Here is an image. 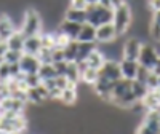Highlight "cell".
Listing matches in <instances>:
<instances>
[{
  "label": "cell",
  "instance_id": "cell-1",
  "mask_svg": "<svg viewBox=\"0 0 160 134\" xmlns=\"http://www.w3.org/2000/svg\"><path fill=\"white\" fill-rule=\"evenodd\" d=\"M28 118L24 113H0V131L8 132H26L28 129Z\"/></svg>",
  "mask_w": 160,
  "mask_h": 134
},
{
  "label": "cell",
  "instance_id": "cell-2",
  "mask_svg": "<svg viewBox=\"0 0 160 134\" xmlns=\"http://www.w3.org/2000/svg\"><path fill=\"white\" fill-rule=\"evenodd\" d=\"M133 21V11L131 7L125 2L122 5H118L114 8V15H112V26L115 27L117 35H123L130 29V24Z\"/></svg>",
  "mask_w": 160,
  "mask_h": 134
},
{
  "label": "cell",
  "instance_id": "cell-3",
  "mask_svg": "<svg viewBox=\"0 0 160 134\" xmlns=\"http://www.w3.org/2000/svg\"><path fill=\"white\" fill-rule=\"evenodd\" d=\"M19 32L24 37H34V35L42 34V18H40L38 11L35 8H28L24 11Z\"/></svg>",
  "mask_w": 160,
  "mask_h": 134
},
{
  "label": "cell",
  "instance_id": "cell-4",
  "mask_svg": "<svg viewBox=\"0 0 160 134\" xmlns=\"http://www.w3.org/2000/svg\"><path fill=\"white\" fill-rule=\"evenodd\" d=\"M114 8L112 7H104L101 3L90 5L87 8V22L91 24L93 27H99L102 24L112 22Z\"/></svg>",
  "mask_w": 160,
  "mask_h": 134
},
{
  "label": "cell",
  "instance_id": "cell-5",
  "mask_svg": "<svg viewBox=\"0 0 160 134\" xmlns=\"http://www.w3.org/2000/svg\"><path fill=\"white\" fill-rule=\"evenodd\" d=\"M135 134H160V109L146 110L142 123Z\"/></svg>",
  "mask_w": 160,
  "mask_h": 134
},
{
  "label": "cell",
  "instance_id": "cell-6",
  "mask_svg": "<svg viewBox=\"0 0 160 134\" xmlns=\"http://www.w3.org/2000/svg\"><path fill=\"white\" fill-rule=\"evenodd\" d=\"M158 53L155 50L154 45L151 43H142L141 46V51H139V56H138V64L141 67H144V69H148V70H152L154 69V65L155 62L158 61Z\"/></svg>",
  "mask_w": 160,
  "mask_h": 134
},
{
  "label": "cell",
  "instance_id": "cell-7",
  "mask_svg": "<svg viewBox=\"0 0 160 134\" xmlns=\"http://www.w3.org/2000/svg\"><path fill=\"white\" fill-rule=\"evenodd\" d=\"M98 78H104V80H111V82H117L122 78L120 75V67H118V61H112V59H106V62L102 64V67L98 70Z\"/></svg>",
  "mask_w": 160,
  "mask_h": 134
},
{
  "label": "cell",
  "instance_id": "cell-8",
  "mask_svg": "<svg viewBox=\"0 0 160 134\" xmlns=\"http://www.w3.org/2000/svg\"><path fill=\"white\" fill-rule=\"evenodd\" d=\"M141 46H142V42H141L138 37H130L127 42L123 43L122 58H123V59H131V61H138Z\"/></svg>",
  "mask_w": 160,
  "mask_h": 134
},
{
  "label": "cell",
  "instance_id": "cell-9",
  "mask_svg": "<svg viewBox=\"0 0 160 134\" xmlns=\"http://www.w3.org/2000/svg\"><path fill=\"white\" fill-rule=\"evenodd\" d=\"M26 104L28 102L8 96L3 101H0V113H24Z\"/></svg>",
  "mask_w": 160,
  "mask_h": 134
},
{
  "label": "cell",
  "instance_id": "cell-10",
  "mask_svg": "<svg viewBox=\"0 0 160 134\" xmlns=\"http://www.w3.org/2000/svg\"><path fill=\"white\" fill-rule=\"evenodd\" d=\"M117 37L118 35L115 32V27L112 26V22L102 24V26H99V27H96V43H106V45H109V43L114 42Z\"/></svg>",
  "mask_w": 160,
  "mask_h": 134
},
{
  "label": "cell",
  "instance_id": "cell-11",
  "mask_svg": "<svg viewBox=\"0 0 160 134\" xmlns=\"http://www.w3.org/2000/svg\"><path fill=\"white\" fill-rule=\"evenodd\" d=\"M48 99V89L43 85H38L35 88H28L26 91V102H31L34 105H40Z\"/></svg>",
  "mask_w": 160,
  "mask_h": 134
},
{
  "label": "cell",
  "instance_id": "cell-12",
  "mask_svg": "<svg viewBox=\"0 0 160 134\" xmlns=\"http://www.w3.org/2000/svg\"><path fill=\"white\" fill-rule=\"evenodd\" d=\"M118 67H120V75L125 80H136L138 75V69L139 64L138 61H131V59H120L118 61Z\"/></svg>",
  "mask_w": 160,
  "mask_h": 134
},
{
  "label": "cell",
  "instance_id": "cell-13",
  "mask_svg": "<svg viewBox=\"0 0 160 134\" xmlns=\"http://www.w3.org/2000/svg\"><path fill=\"white\" fill-rule=\"evenodd\" d=\"M19 69L22 74H37L38 69H40V65H42V62L38 61L37 56L34 55H24L22 53V56L19 59Z\"/></svg>",
  "mask_w": 160,
  "mask_h": 134
},
{
  "label": "cell",
  "instance_id": "cell-14",
  "mask_svg": "<svg viewBox=\"0 0 160 134\" xmlns=\"http://www.w3.org/2000/svg\"><path fill=\"white\" fill-rule=\"evenodd\" d=\"M114 85H115V82L104 80V78H98L96 83L93 85V89H95L98 98H101L102 101H109L111 94H112V89H114Z\"/></svg>",
  "mask_w": 160,
  "mask_h": 134
},
{
  "label": "cell",
  "instance_id": "cell-15",
  "mask_svg": "<svg viewBox=\"0 0 160 134\" xmlns=\"http://www.w3.org/2000/svg\"><path fill=\"white\" fill-rule=\"evenodd\" d=\"M131 82L133 80H125V78H120V80H117L115 82V85H114V89H112V94H111V99H109V102H115V101H118L120 98H123L127 93L131 89Z\"/></svg>",
  "mask_w": 160,
  "mask_h": 134
},
{
  "label": "cell",
  "instance_id": "cell-16",
  "mask_svg": "<svg viewBox=\"0 0 160 134\" xmlns=\"http://www.w3.org/2000/svg\"><path fill=\"white\" fill-rule=\"evenodd\" d=\"M18 29H16V26L13 24L11 18L7 16V15H0V40L2 42H5V40L13 35Z\"/></svg>",
  "mask_w": 160,
  "mask_h": 134
},
{
  "label": "cell",
  "instance_id": "cell-17",
  "mask_svg": "<svg viewBox=\"0 0 160 134\" xmlns=\"http://www.w3.org/2000/svg\"><path fill=\"white\" fill-rule=\"evenodd\" d=\"M80 27H82V24H77V22H72V21H68V19H62L58 31L62 32L69 40H77V35L80 32Z\"/></svg>",
  "mask_w": 160,
  "mask_h": 134
},
{
  "label": "cell",
  "instance_id": "cell-18",
  "mask_svg": "<svg viewBox=\"0 0 160 134\" xmlns=\"http://www.w3.org/2000/svg\"><path fill=\"white\" fill-rule=\"evenodd\" d=\"M77 42H85V43H96V27L91 24L85 22L80 27V32L77 35Z\"/></svg>",
  "mask_w": 160,
  "mask_h": 134
},
{
  "label": "cell",
  "instance_id": "cell-19",
  "mask_svg": "<svg viewBox=\"0 0 160 134\" xmlns=\"http://www.w3.org/2000/svg\"><path fill=\"white\" fill-rule=\"evenodd\" d=\"M40 50H42L40 35L26 37L24 38V46H22V53H24V55H34V56H37Z\"/></svg>",
  "mask_w": 160,
  "mask_h": 134
},
{
  "label": "cell",
  "instance_id": "cell-20",
  "mask_svg": "<svg viewBox=\"0 0 160 134\" xmlns=\"http://www.w3.org/2000/svg\"><path fill=\"white\" fill-rule=\"evenodd\" d=\"M83 62L87 64V67H90V69H96V70H99L101 67H102V64L106 62V58H104L102 53L96 48L93 53H90L88 58H87Z\"/></svg>",
  "mask_w": 160,
  "mask_h": 134
},
{
  "label": "cell",
  "instance_id": "cell-21",
  "mask_svg": "<svg viewBox=\"0 0 160 134\" xmlns=\"http://www.w3.org/2000/svg\"><path fill=\"white\" fill-rule=\"evenodd\" d=\"M64 19L77 22V24H85L87 22V10H75V8H68L64 11Z\"/></svg>",
  "mask_w": 160,
  "mask_h": 134
},
{
  "label": "cell",
  "instance_id": "cell-22",
  "mask_svg": "<svg viewBox=\"0 0 160 134\" xmlns=\"http://www.w3.org/2000/svg\"><path fill=\"white\" fill-rule=\"evenodd\" d=\"M24 35L19 32V29L10 35L7 40H5V45H7V50H15V51H22V46H24Z\"/></svg>",
  "mask_w": 160,
  "mask_h": 134
},
{
  "label": "cell",
  "instance_id": "cell-23",
  "mask_svg": "<svg viewBox=\"0 0 160 134\" xmlns=\"http://www.w3.org/2000/svg\"><path fill=\"white\" fill-rule=\"evenodd\" d=\"M58 101H61L64 105H72V104H75V101H77V86L69 85L68 88L61 89Z\"/></svg>",
  "mask_w": 160,
  "mask_h": 134
},
{
  "label": "cell",
  "instance_id": "cell-24",
  "mask_svg": "<svg viewBox=\"0 0 160 134\" xmlns=\"http://www.w3.org/2000/svg\"><path fill=\"white\" fill-rule=\"evenodd\" d=\"M98 48V43H85V42H78V46H77V58H75V62H82L88 58L90 53H93Z\"/></svg>",
  "mask_w": 160,
  "mask_h": 134
},
{
  "label": "cell",
  "instance_id": "cell-25",
  "mask_svg": "<svg viewBox=\"0 0 160 134\" xmlns=\"http://www.w3.org/2000/svg\"><path fill=\"white\" fill-rule=\"evenodd\" d=\"M64 77L68 78L69 85H78L80 83V72H78V64L77 62H68V67H66V74Z\"/></svg>",
  "mask_w": 160,
  "mask_h": 134
},
{
  "label": "cell",
  "instance_id": "cell-26",
  "mask_svg": "<svg viewBox=\"0 0 160 134\" xmlns=\"http://www.w3.org/2000/svg\"><path fill=\"white\" fill-rule=\"evenodd\" d=\"M77 46H78L77 40H71V42L62 48L64 61H66V62H75V58H77Z\"/></svg>",
  "mask_w": 160,
  "mask_h": 134
},
{
  "label": "cell",
  "instance_id": "cell-27",
  "mask_svg": "<svg viewBox=\"0 0 160 134\" xmlns=\"http://www.w3.org/2000/svg\"><path fill=\"white\" fill-rule=\"evenodd\" d=\"M37 75L40 77L42 83L47 82V80H51V78L58 77V74L55 70V67H53V64H42V65H40V69H38V72H37Z\"/></svg>",
  "mask_w": 160,
  "mask_h": 134
},
{
  "label": "cell",
  "instance_id": "cell-28",
  "mask_svg": "<svg viewBox=\"0 0 160 134\" xmlns=\"http://www.w3.org/2000/svg\"><path fill=\"white\" fill-rule=\"evenodd\" d=\"M98 80V70L96 69H90V67H85V70H82L80 74V82L85 85H95Z\"/></svg>",
  "mask_w": 160,
  "mask_h": 134
},
{
  "label": "cell",
  "instance_id": "cell-29",
  "mask_svg": "<svg viewBox=\"0 0 160 134\" xmlns=\"http://www.w3.org/2000/svg\"><path fill=\"white\" fill-rule=\"evenodd\" d=\"M131 91H133V94L136 96V99L138 101H141L146 94H148V86H146L144 83H141V82H138V80H133L131 82Z\"/></svg>",
  "mask_w": 160,
  "mask_h": 134
},
{
  "label": "cell",
  "instance_id": "cell-30",
  "mask_svg": "<svg viewBox=\"0 0 160 134\" xmlns=\"http://www.w3.org/2000/svg\"><path fill=\"white\" fill-rule=\"evenodd\" d=\"M21 80L26 85V88H35L38 85H42V80H40V77L37 74H24Z\"/></svg>",
  "mask_w": 160,
  "mask_h": 134
},
{
  "label": "cell",
  "instance_id": "cell-31",
  "mask_svg": "<svg viewBox=\"0 0 160 134\" xmlns=\"http://www.w3.org/2000/svg\"><path fill=\"white\" fill-rule=\"evenodd\" d=\"M22 56V51H15V50H7L3 55V62L7 64H18Z\"/></svg>",
  "mask_w": 160,
  "mask_h": 134
},
{
  "label": "cell",
  "instance_id": "cell-32",
  "mask_svg": "<svg viewBox=\"0 0 160 134\" xmlns=\"http://www.w3.org/2000/svg\"><path fill=\"white\" fill-rule=\"evenodd\" d=\"M40 43H42V48L45 50H53L55 48V38H53V32H42L40 34Z\"/></svg>",
  "mask_w": 160,
  "mask_h": 134
},
{
  "label": "cell",
  "instance_id": "cell-33",
  "mask_svg": "<svg viewBox=\"0 0 160 134\" xmlns=\"http://www.w3.org/2000/svg\"><path fill=\"white\" fill-rule=\"evenodd\" d=\"M53 38H55V48H64L66 45H68L71 40L66 37L62 32H59V31H56V32H53Z\"/></svg>",
  "mask_w": 160,
  "mask_h": 134
},
{
  "label": "cell",
  "instance_id": "cell-34",
  "mask_svg": "<svg viewBox=\"0 0 160 134\" xmlns=\"http://www.w3.org/2000/svg\"><path fill=\"white\" fill-rule=\"evenodd\" d=\"M10 78H11V75H10V64L2 61L0 62V83H7Z\"/></svg>",
  "mask_w": 160,
  "mask_h": 134
},
{
  "label": "cell",
  "instance_id": "cell-35",
  "mask_svg": "<svg viewBox=\"0 0 160 134\" xmlns=\"http://www.w3.org/2000/svg\"><path fill=\"white\" fill-rule=\"evenodd\" d=\"M53 67H55V70H56V74H58V75L64 77V74H66V67H68V62H66V61L53 62Z\"/></svg>",
  "mask_w": 160,
  "mask_h": 134
},
{
  "label": "cell",
  "instance_id": "cell-36",
  "mask_svg": "<svg viewBox=\"0 0 160 134\" xmlns=\"http://www.w3.org/2000/svg\"><path fill=\"white\" fill-rule=\"evenodd\" d=\"M69 7L75 8V10H87L88 8L85 0H69Z\"/></svg>",
  "mask_w": 160,
  "mask_h": 134
},
{
  "label": "cell",
  "instance_id": "cell-37",
  "mask_svg": "<svg viewBox=\"0 0 160 134\" xmlns=\"http://www.w3.org/2000/svg\"><path fill=\"white\" fill-rule=\"evenodd\" d=\"M10 94H8V88H7V85L5 83H0V101H3L5 98H8Z\"/></svg>",
  "mask_w": 160,
  "mask_h": 134
},
{
  "label": "cell",
  "instance_id": "cell-38",
  "mask_svg": "<svg viewBox=\"0 0 160 134\" xmlns=\"http://www.w3.org/2000/svg\"><path fill=\"white\" fill-rule=\"evenodd\" d=\"M152 74H155L157 77H160V58H158V61L155 62V65H154V69L151 70Z\"/></svg>",
  "mask_w": 160,
  "mask_h": 134
},
{
  "label": "cell",
  "instance_id": "cell-39",
  "mask_svg": "<svg viewBox=\"0 0 160 134\" xmlns=\"http://www.w3.org/2000/svg\"><path fill=\"white\" fill-rule=\"evenodd\" d=\"M109 2H111V7H112V8H115V7H118V5L125 3V0H109Z\"/></svg>",
  "mask_w": 160,
  "mask_h": 134
},
{
  "label": "cell",
  "instance_id": "cell-40",
  "mask_svg": "<svg viewBox=\"0 0 160 134\" xmlns=\"http://www.w3.org/2000/svg\"><path fill=\"white\" fill-rule=\"evenodd\" d=\"M87 2V5L90 7V5H96V3H99V0H85Z\"/></svg>",
  "mask_w": 160,
  "mask_h": 134
},
{
  "label": "cell",
  "instance_id": "cell-41",
  "mask_svg": "<svg viewBox=\"0 0 160 134\" xmlns=\"http://www.w3.org/2000/svg\"><path fill=\"white\" fill-rule=\"evenodd\" d=\"M99 3L104 5V7H111V2H109V0H99Z\"/></svg>",
  "mask_w": 160,
  "mask_h": 134
},
{
  "label": "cell",
  "instance_id": "cell-42",
  "mask_svg": "<svg viewBox=\"0 0 160 134\" xmlns=\"http://www.w3.org/2000/svg\"><path fill=\"white\" fill-rule=\"evenodd\" d=\"M157 96H158V102H160V88H157Z\"/></svg>",
  "mask_w": 160,
  "mask_h": 134
},
{
  "label": "cell",
  "instance_id": "cell-43",
  "mask_svg": "<svg viewBox=\"0 0 160 134\" xmlns=\"http://www.w3.org/2000/svg\"><path fill=\"white\" fill-rule=\"evenodd\" d=\"M0 134H3V132H2V131H0Z\"/></svg>",
  "mask_w": 160,
  "mask_h": 134
}]
</instances>
